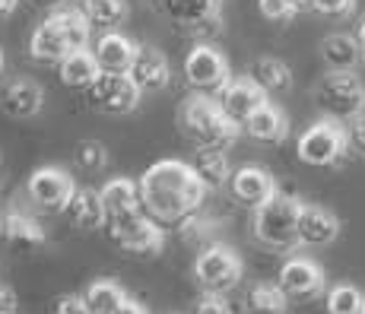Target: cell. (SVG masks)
<instances>
[{
	"label": "cell",
	"instance_id": "obj_31",
	"mask_svg": "<svg viewBox=\"0 0 365 314\" xmlns=\"http://www.w3.org/2000/svg\"><path fill=\"white\" fill-rule=\"evenodd\" d=\"M327 314H365V292L343 283L327 292Z\"/></svg>",
	"mask_w": 365,
	"mask_h": 314
},
{
	"label": "cell",
	"instance_id": "obj_39",
	"mask_svg": "<svg viewBox=\"0 0 365 314\" xmlns=\"http://www.w3.org/2000/svg\"><path fill=\"white\" fill-rule=\"evenodd\" d=\"M0 314H16V295L4 283H0Z\"/></svg>",
	"mask_w": 365,
	"mask_h": 314
},
{
	"label": "cell",
	"instance_id": "obj_38",
	"mask_svg": "<svg viewBox=\"0 0 365 314\" xmlns=\"http://www.w3.org/2000/svg\"><path fill=\"white\" fill-rule=\"evenodd\" d=\"M349 150L365 159V115L349 124Z\"/></svg>",
	"mask_w": 365,
	"mask_h": 314
},
{
	"label": "cell",
	"instance_id": "obj_22",
	"mask_svg": "<svg viewBox=\"0 0 365 314\" xmlns=\"http://www.w3.org/2000/svg\"><path fill=\"white\" fill-rule=\"evenodd\" d=\"M67 216L83 232H99V229H105V222H108L105 219V206H102L99 191H93V187H76L73 200H70V206H67Z\"/></svg>",
	"mask_w": 365,
	"mask_h": 314
},
{
	"label": "cell",
	"instance_id": "obj_34",
	"mask_svg": "<svg viewBox=\"0 0 365 314\" xmlns=\"http://www.w3.org/2000/svg\"><path fill=\"white\" fill-rule=\"evenodd\" d=\"M308 10L321 16H349L356 10V0H308Z\"/></svg>",
	"mask_w": 365,
	"mask_h": 314
},
{
	"label": "cell",
	"instance_id": "obj_20",
	"mask_svg": "<svg viewBox=\"0 0 365 314\" xmlns=\"http://www.w3.org/2000/svg\"><path fill=\"white\" fill-rule=\"evenodd\" d=\"M321 58H324V64L331 67V73H353V70L365 61V54H362L356 35L334 32L321 41Z\"/></svg>",
	"mask_w": 365,
	"mask_h": 314
},
{
	"label": "cell",
	"instance_id": "obj_24",
	"mask_svg": "<svg viewBox=\"0 0 365 314\" xmlns=\"http://www.w3.org/2000/svg\"><path fill=\"white\" fill-rule=\"evenodd\" d=\"M248 80L255 86H261L267 95H279L292 89V70L279 58H257L248 70Z\"/></svg>",
	"mask_w": 365,
	"mask_h": 314
},
{
	"label": "cell",
	"instance_id": "obj_46",
	"mask_svg": "<svg viewBox=\"0 0 365 314\" xmlns=\"http://www.w3.org/2000/svg\"><path fill=\"white\" fill-rule=\"evenodd\" d=\"M165 314H181V311H165Z\"/></svg>",
	"mask_w": 365,
	"mask_h": 314
},
{
	"label": "cell",
	"instance_id": "obj_16",
	"mask_svg": "<svg viewBox=\"0 0 365 314\" xmlns=\"http://www.w3.org/2000/svg\"><path fill=\"white\" fill-rule=\"evenodd\" d=\"M130 80L137 83L140 93H163L172 80V67H168V58L159 48L140 45L137 61L130 67Z\"/></svg>",
	"mask_w": 365,
	"mask_h": 314
},
{
	"label": "cell",
	"instance_id": "obj_3",
	"mask_svg": "<svg viewBox=\"0 0 365 314\" xmlns=\"http://www.w3.org/2000/svg\"><path fill=\"white\" fill-rule=\"evenodd\" d=\"M312 99L327 121H349L365 115V86L356 73H324L312 89Z\"/></svg>",
	"mask_w": 365,
	"mask_h": 314
},
{
	"label": "cell",
	"instance_id": "obj_37",
	"mask_svg": "<svg viewBox=\"0 0 365 314\" xmlns=\"http://www.w3.org/2000/svg\"><path fill=\"white\" fill-rule=\"evenodd\" d=\"M194 314H232V308H229V302L222 295H203Z\"/></svg>",
	"mask_w": 365,
	"mask_h": 314
},
{
	"label": "cell",
	"instance_id": "obj_5",
	"mask_svg": "<svg viewBox=\"0 0 365 314\" xmlns=\"http://www.w3.org/2000/svg\"><path fill=\"white\" fill-rule=\"evenodd\" d=\"M349 152V130L336 121H318L299 137V159L314 169L336 165Z\"/></svg>",
	"mask_w": 365,
	"mask_h": 314
},
{
	"label": "cell",
	"instance_id": "obj_9",
	"mask_svg": "<svg viewBox=\"0 0 365 314\" xmlns=\"http://www.w3.org/2000/svg\"><path fill=\"white\" fill-rule=\"evenodd\" d=\"M26 194L35 206H41L45 213H67L70 200L76 194L73 178L61 169V165H41L29 174L26 181Z\"/></svg>",
	"mask_w": 365,
	"mask_h": 314
},
{
	"label": "cell",
	"instance_id": "obj_11",
	"mask_svg": "<svg viewBox=\"0 0 365 314\" xmlns=\"http://www.w3.org/2000/svg\"><path fill=\"white\" fill-rule=\"evenodd\" d=\"M279 289L286 298H296V302H308V298H318L324 292V270L312 261V257H289V261L279 267Z\"/></svg>",
	"mask_w": 365,
	"mask_h": 314
},
{
	"label": "cell",
	"instance_id": "obj_28",
	"mask_svg": "<svg viewBox=\"0 0 365 314\" xmlns=\"http://www.w3.org/2000/svg\"><path fill=\"white\" fill-rule=\"evenodd\" d=\"M124 298H128V292L118 283H111V279H96L83 292V302H86V308L93 314H115Z\"/></svg>",
	"mask_w": 365,
	"mask_h": 314
},
{
	"label": "cell",
	"instance_id": "obj_10",
	"mask_svg": "<svg viewBox=\"0 0 365 314\" xmlns=\"http://www.w3.org/2000/svg\"><path fill=\"white\" fill-rule=\"evenodd\" d=\"M140 89L130 73H99V80L89 86V102L105 115H130L140 105Z\"/></svg>",
	"mask_w": 365,
	"mask_h": 314
},
{
	"label": "cell",
	"instance_id": "obj_30",
	"mask_svg": "<svg viewBox=\"0 0 365 314\" xmlns=\"http://www.w3.org/2000/svg\"><path fill=\"white\" fill-rule=\"evenodd\" d=\"M289 298L283 295V289L273 283H257L248 292V311L251 314H283Z\"/></svg>",
	"mask_w": 365,
	"mask_h": 314
},
{
	"label": "cell",
	"instance_id": "obj_36",
	"mask_svg": "<svg viewBox=\"0 0 365 314\" xmlns=\"http://www.w3.org/2000/svg\"><path fill=\"white\" fill-rule=\"evenodd\" d=\"M194 35V38H197V45H207L210 38H216V35L222 32V16H213V19H203V23H197V26H191V29H187Z\"/></svg>",
	"mask_w": 365,
	"mask_h": 314
},
{
	"label": "cell",
	"instance_id": "obj_43",
	"mask_svg": "<svg viewBox=\"0 0 365 314\" xmlns=\"http://www.w3.org/2000/svg\"><path fill=\"white\" fill-rule=\"evenodd\" d=\"M289 4H292V6H296V10H299V13H302V10H308V0H289Z\"/></svg>",
	"mask_w": 365,
	"mask_h": 314
},
{
	"label": "cell",
	"instance_id": "obj_13",
	"mask_svg": "<svg viewBox=\"0 0 365 314\" xmlns=\"http://www.w3.org/2000/svg\"><path fill=\"white\" fill-rule=\"evenodd\" d=\"M277 191H279L277 178L264 165H242V169L232 172V181H229V194L242 206H251V209L264 206Z\"/></svg>",
	"mask_w": 365,
	"mask_h": 314
},
{
	"label": "cell",
	"instance_id": "obj_12",
	"mask_svg": "<svg viewBox=\"0 0 365 314\" xmlns=\"http://www.w3.org/2000/svg\"><path fill=\"white\" fill-rule=\"evenodd\" d=\"M216 102H220V108L226 111L229 121H235L238 127H245V124H248L251 117H255L257 111L270 102V95H267L261 86H255V83L245 76V80H232V83H229V86L216 95Z\"/></svg>",
	"mask_w": 365,
	"mask_h": 314
},
{
	"label": "cell",
	"instance_id": "obj_1",
	"mask_svg": "<svg viewBox=\"0 0 365 314\" xmlns=\"http://www.w3.org/2000/svg\"><path fill=\"white\" fill-rule=\"evenodd\" d=\"M140 184V204L153 222L185 229L200 213L207 200V184L197 178L191 162L181 159H163L143 172Z\"/></svg>",
	"mask_w": 365,
	"mask_h": 314
},
{
	"label": "cell",
	"instance_id": "obj_15",
	"mask_svg": "<svg viewBox=\"0 0 365 314\" xmlns=\"http://www.w3.org/2000/svg\"><path fill=\"white\" fill-rule=\"evenodd\" d=\"M340 235V219L324 206L305 204L299 216V244L302 248H327Z\"/></svg>",
	"mask_w": 365,
	"mask_h": 314
},
{
	"label": "cell",
	"instance_id": "obj_35",
	"mask_svg": "<svg viewBox=\"0 0 365 314\" xmlns=\"http://www.w3.org/2000/svg\"><path fill=\"white\" fill-rule=\"evenodd\" d=\"M51 314H93V311L86 308L83 295H70V292H64V295H58L51 302Z\"/></svg>",
	"mask_w": 365,
	"mask_h": 314
},
{
	"label": "cell",
	"instance_id": "obj_14",
	"mask_svg": "<svg viewBox=\"0 0 365 314\" xmlns=\"http://www.w3.org/2000/svg\"><path fill=\"white\" fill-rule=\"evenodd\" d=\"M45 105V93L35 80H26V76H13L0 86V111L13 121H26V117H35Z\"/></svg>",
	"mask_w": 365,
	"mask_h": 314
},
{
	"label": "cell",
	"instance_id": "obj_2",
	"mask_svg": "<svg viewBox=\"0 0 365 314\" xmlns=\"http://www.w3.org/2000/svg\"><path fill=\"white\" fill-rule=\"evenodd\" d=\"M178 127L200 150L222 152L226 146H232L238 140V124L229 121L226 111L220 108V102L197 93L178 105Z\"/></svg>",
	"mask_w": 365,
	"mask_h": 314
},
{
	"label": "cell",
	"instance_id": "obj_42",
	"mask_svg": "<svg viewBox=\"0 0 365 314\" xmlns=\"http://www.w3.org/2000/svg\"><path fill=\"white\" fill-rule=\"evenodd\" d=\"M356 38H359V48H362V54H365V19L359 23V32H356Z\"/></svg>",
	"mask_w": 365,
	"mask_h": 314
},
{
	"label": "cell",
	"instance_id": "obj_7",
	"mask_svg": "<svg viewBox=\"0 0 365 314\" xmlns=\"http://www.w3.org/2000/svg\"><path fill=\"white\" fill-rule=\"evenodd\" d=\"M245 263L229 244H213L194 261V276L207 289V295H222L242 283Z\"/></svg>",
	"mask_w": 365,
	"mask_h": 314
},
{
	"label": "cell",
	"instance_id": "obj_27",
	"mask_svg": "<svg viewBox=\"0 0 365 314\" xmlns=\"http://www.w3.org/2000/svg\"><path fill=\"white\" fill-rule=\"evenodd\" d=\"M61 73V83L70 89H89L96 80H99V64H96V54L93 51H76L70 54V58L64 61V64L58 67Z\"/></svg>",
	"mask_w": 365,
	"mask_h": 314
},
{
	"label": "cell",
	"instance_id": "obj_18",
	"mask_svg": "<svg viewBox=\"0 0 365 314\" xmlns=\"http://www.w3.org/2000/svg\"><path fill=\"white\" fill-rule=\"evenodd\" d=\"M137 51H140V45H133L128 35H121V32H105L93 48L96 64H99L102 73H130Z\"/></svg>",
	"mask_w": 365,
	"mask_h": 314
},
{
	"label": "cell",
	"instance_id": "obj_40",
	"mask_svg": "<svg viewBox=\"0 0 365 314\" xmlns=\"http://www.w3.org/2000/svg\"><path fill=\"white\" fill-rule=\"evenodd\" d=\"M115 314H146V308L137 302V298H130V295H128V298L121 302V308H118Z\"/></svg>",
	"mask_w": 365,
	"mask_h": 314
},
{
	"label": "cell",
	"instance_id": "obj_4",
	"mask_svg": "<svg viewBox=\"0 0 365 314\" xmlns=\"http://www.w3.org/2000/svg\"><path fill=\"white\" fill-rule=\"evenodd\" d=\"M302 200L277 191L264 206L255 209V239L267 248H296L299 244V216Z\"/></svg>",
	"mask_w": 365,
	"mask_h": 314
},
{
	"label": "cell",
	"instance_id": "obj_33",
	"mask_svg": "<svg viewBox=\"0 0 365 314\" xmlns=\"http://www.w3.org/2000/svg\"><path fill=\"white\" fill-rule=\"evenodd\" d=\"M257 6H261V13L270 23H289L292 16H299V10L289 0H257Z\"/></svg>",
	"mask_w": 365,
	"mask_h": 314
},
{
	"label": "cell",
	"instance_id": "obj_45",
	"mask_svg": "<svg viewBox=\"0 0 365 314\" xmlns=\"http://www.w3.org/2000/svg\"><path fill=\"white\" fill-rule=\"evenodd\" d=\"M0 239H4V216H0Z\"/></svg>",
	"mask_w": 365,
	"mask_h": 314
},
{
	"label": "cell",
	"instance_id": "obj_41",
	"mask_svg": "<svg viewBox=\"0 0 365 314\" xmlns=\"http://www.w3.org/2000/svg\"><path fill=\"white\" fill-rule=\"evenodd\" d=\"M19 0H0V16H10L13 10H16Z\"/></svg>",
	"mask_w": 365,
	"mask_h": 314
},
{
	"label": "cell",
	"instance_id": "obj_32",
	"mask_svg": "<svg viewBox=\"0 0 365 314\" xmlns=\"http://www.w3.org/2000/svg\"><path fill=\"white\" fill-rule=\"evenodd\" d=\"M73 165L89 174L102 172L105 165H108V150H105L99 140H80L73 150Z\"/></svg>",
	"mask_w": 365,
	"mask_h": 314
},
{
	"label": "cell",
	"instance_id": "obj_44",
	"mask_svg": "<svg viewBox=\"0 0 365 314\" xmlns=\"http://www.w3.org/2000/svg\"><path fill=\"white\" fill-rule=\"evenodd\" d=\"M4 67H6V58H4V48H0V73H4Z\"/></svg>",
	"mask_w": 365,
	"mask_h": 314
},
{
	"label": "cell",
	"instance_id": "obj_26",
	"mask_svg": "<svg viewBox=\"0 0 365 314\" xmlns=\"http://www.w3.org/2000/svg\"><path fill=\"white\" fill-rule=\"evenodd\" d=\"M191 165H194V172H197V178L207 184V191H222V187H229V181H232L229 159H226V152H220V150H197Z\"/></svg>",
	"mask_w": 365,
	"mask_h": 314
},
{
	"label": "cell",
	"instance_id": "obj_29",
	"mask_svg": "<svg viewBox=\"0 0 365 314\" xmlns=\"http://www.w3.org/2000/svg\"><path fill=\"white\" fill-rule=\"evenodd\" d=\"M80 10L89 19V26L115 29V26H121L128 19V0H83Z\"/></svg>",
	"mask_w": 365,
	"mask_h": 314
},
{
	"label": "cell",
	"instance_id": "obj_19",
	"mask_svg": "<svg viewBox=\"0 0 365 314\" xmlns=\"http://www.w3.org/2000/svg\"><path fill=\"white\" fill-rule=\"evenodd\" d=\"M99 197H102L105 219L108 222L143 213V204H140V184L130 181V178H111L108 184L99 191ZM108 222H105V226H108Z\"/></svg>",
	"mask_w": 365,
	"mask_h": 314
},
{
	"label": "cell",
	"instance_id": "obj_21",
	"mask_svg": "<svg viewBox=\"0 0 365 314\" xmlns=\"http://www.w3.org/2000/svg\"><path fill=\"white\" fill-rule=\"evenodd\" d=\"M156 6L163 16L178 23L181 29H191V26L203 23V19L220 16L222 0H156Z\"/></svg>",
	"mask_w": 365,
	"mask_h": 314
},
{
	"label": "cell",
	"instance_id": "obj_8",
	"mask_svg": "<svg viewBox=\"0 0 365 314\" xmlns=\"http://www.w3.org/2000/svg\"><path fill=\"white\" fill-rule=\"evenodd\" d=\"M105 232H108V239L118 248H124L128 254H137V257H156L165 248V229L159 222H153L146 213L108 222Z\"/></svg>",
	"mask_w": 365,
	"mask_h": 314
},
{
	"label": "cell",
	"instance_id": "obj_25",
	"mask_svg": "<svg viewBox=\"0 0 365 314\" xmlns=\"http://www.w3.org/2000/svg\"><path fill=\"white\" fill-rule=\"evenodd\" d=\"M245 130H248V137L261 140V143H283V140L289 137V117L273 102H267L264 108L245 124Z\"/></svg>",
	"mask_w": 365,
	"mask_h": 314
},
{
	"label": "cell",
	"instance_id": "obj_17",
	"mask_svg": "<svg viewBox=\"0 0 365 314\" xmlns=\"http://www.w3.org/2000/svg\"><path fill=\"white\" fill-rule=\"evenodd\" d=\"M29 51L38 64H58V67L64 64L70 54H76L73 48H70V38L64 35V29L58 26L54 16H48L41 26H35V32L29 38Z\"/></svg>",
	"mask_w": 365,
	"mask_h": 314
},
{
	"label": "cell",
	"instance_id": "obj_6",
	"mask_svg": "<svg viewBox=\"0 0 365 314\" xmlns=\"http://www.w3.org/2000/svg\"><path fill=\"white\" fill-rule=\"evenodd\" d=\"M185 80L197 95L216 99V95L232 83L229 61L222 58V51H216L213 45H194L185 58Z\"/></svg>",
	"mask_w": 365,
	"mask_h": 314
},
{
	"label": "cell",
	"instance_id": "obj_23",
	"mask_svg": "<svg viewBox=\"0 0 365 314\" xmlns=\"http://www.w3.org/2000/svg\"><path fill=\"white\" fill-rule=\"evenodd\" d=\"M4 239L13 244V248H23V251H38L41 244L48 241L45 229L38 226V219H32L29 213H19V209H13V213L4 216Z\"/></svg>",
	"mask_w": 365,
	"mask_h": 314
}]
</instances>
